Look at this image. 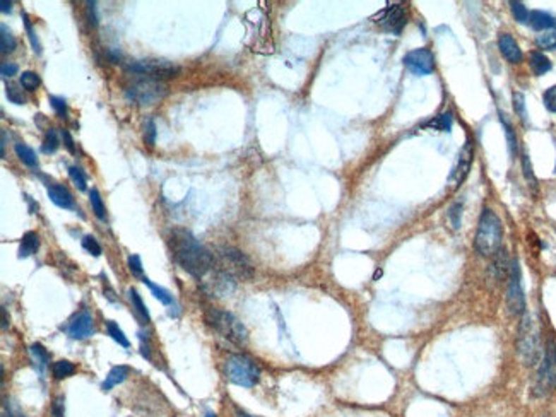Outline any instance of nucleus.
Masks as SVG:
<instances>
[{"mask_svg": "<svg viewBox=\"0 0 556 417\" xmlns=\"http://www.w3.org/2000/svg\"><path fill=\"white\" fill-rule=\"evenodd\" d=\"M170 250L175 262L192 277L204 279L214 267V257L195 240L187 229H175L170 234Z\"/></svg>", "mask_w": 556, "mask_h": 417, "instance_id": "f257e3e1", "label": "nucleus"}, {"mask_svg": "<svg viewBox=\"0 0 556 417\" xmlns=\"http://www.w3.org/2000/svg\"><path fill=\"white\" fill-rule=\"evenodd\" d=\"M503 226L497 214L491 209L483 210L479 217V224L474 236V250L481 257H495V253L502 248Z\"/></svg>", "mask_w": 556, "mask_h": 417, "instance_id": "f03ea898", "label": "nucleus"}, {"mask_svg": "<svg viewBox=\"0 0 556 417\" xmlns=\"http://www.w3.org/2000/svg\"><path fill=\"white\" fill-rule=\"evenodd\" d=\"M517 354L522 364L534 366L541 358V339L539 329L533 317L527 313L522 315L517 330Z\"/></svg>", "mask_w": 556, "mask_h": 417, "instance_id": "7ed1b4c3", "label": "nucleus"}, {"mask_svg": "<svg viewBox=\"0 0 556 417\" xmlns=\"http://www.w3.org/2000/svg\"><path fill=\"white\" fill-rule=\"evenodd\" d=\"M205 322L217 334H221L226 341L236 344V346H245L248 342V332L245 329V325L229 311L209 308L205 311Z\"/></svg>", "mask_w": 556, "mask_h": 417, "instance_id": "20e7f679", "label": "nucleus"}, {"mask_svg": "<svg viewBox=\"0 0 556 417\" xmlns=\"http://www.w3.org/2000/svg\"><path fill=\"white\" fill-rule=\"evenodd\" d=\"M167 95V84H164L163 80L147 75H140L139 79L132 80V83L125 87V96H127L132 103L140 104V107H152V104L159 103Z\"/></svg>", "mask_w": 556, "mask_h": 417, "instance_id": "39448f33", "label": "nucleus"}, {"mask_svg": "<svg viewBox=\"0 0 556 417\" xmlns=\"http://www.w3.org/2000/svg\"><path fill=\"white\" fill-rule=\"evenodd\" d=\"M226 378L238 387L252 388L259 383L260 368L248 356L233 354L226 361Z\"/></svg>", "mask_w": 556, "mask_h": 417, "instance_id": "423d86ee", "label": "nucleus"}, {"mask_svg": "<svg viewBox=\"0 0 556 417\" xmlns=\"http://www.w3.org/2000/svg\"><path fill=\"white\" fill-rule=\"evenodd\" d=\"M556 387V344L550 339L546 344L545 354H543L541 366L533 387L534 397H546Z\"/></svg>", "mask_w": 556, "mask_h": 417, "instance_id": "0eeeda50", "label": "nucleus"}, {"mask_svg": "<svg viewBox=\"0 0 556 417\" xmlns=\"http://www.w3.org/2000/svg\"><path fill=\"white\" fill-rule=\"evenodd\" d=\"M507 308L509 313L514 317L524 315L526 311V296L522 289V270L517 258L512 260L510 274H509V286H507Z\"/></svg>", "mask_w": 556, "mask_h": 417, "instance_id": "6e6552de", "label": "nucleus"}, {"mask_svg": "<svg viewBox=\"0 0 556 417\" xmlns=\"http://www.w3.org/2000/svg\"><path fill=\"white\" fill-rule=\"evenodd\" d=\"M221 262H223L224 272H228L233 277L240 279H252L253 267L250 264L248 257L240 250L231 248V246H224L221 250Z\"/></svg>", "mask_w": 556, "mask_h": 417, "instance_id": "1a4fd4ad", "label": "nucleus"}, {"mask_svg": "<svg viewBox=\"0 0 556 417\" xmlns=\"http://www.w3.org/2000/svg\"><path fill=\"white\" fill-rule=\"evenodd\" d=\"M127 72L139 75L155 77V79H167V77H176L180 74V68L173 66L170 62L164 60H137V62H131L127 67Z\"/></svg>", "mask_w": 556, "mask_h": 417, "instance_id": "9d476101", "label": "nucleus"}, {"mask_svg": "<svg viewBox=\"0 0 556 417\" xmlns=\"http://www.w3.org/2000/svg\"><path fill=\"white\" fill-rule=\"evenodd\" d=\"M404 66L408 67L414 75L432 74L435 71L433 54L430 50H426V48H418V50L406 54Z\"/></svg>", "mask_w": 556, "mask_h": 417, "instance_id": "9b49d317", "label": "nucleus"}, {"mask_svg": "<svg viewBox=\"0 0 556 417\" xmlns=\"http://www.w3.org/2000/svg\"><path fill=\"white\" fill-rule=\"evenodd\" d=\"M204 291L209 296H229L235 291V277L224 270H217L209 281H204Z\"/></svg>", "mask_w": 556, "mask_h": 417, "instance_id": "f8f14e48", "label": "nucleus"}, {"mask_svg": "<svg viewBox=\"0 0 556 417\" xmlns=\"http://www.w3.org/2000/svg\"><path fill=\"white\" fill-rule=\"evenodd\" d=\"M67 334L71 335L72 339H75V341L90 339L91 335L95 334V322H92L90 311H79V313L71 320V323H68Z\"/></svg>", "mask_w": 556, "mask_h": 417, "instance_id": "ddd939ff", "label": "nucleus"}, {"mask_svg": "<svg viewBox=\"0 0 556 417\" xmlns=\"http://www.w3.org/2000/svg\"><path fill=\"white\" fill-rule=\"evenodd\" d=\"M378 23H380L387 31H390V33L399 35L402 30H404V26H406V11H404V7H402V6L389 7V9H385L384 12H382L380 21H378Z\"/></svg>", "mask_w": 556, "mask_h": 417, "instance_id": "4468645a", "label": "nucleus"}, {"mask_svg": "<svg viewBox=\"0 0 556 417\" xmlns=\"http://www.w3.org/2000/svg\"><path fill=\"white\" fill-rule=\"evenodd\" d=\"M473 156H474L473 143H471V140H467V143L464 144V147H462L461 156H459V163H457V166H455L452 178H450V180L454 181L455 188L461 187L462 181H464L466 176L469 175L471 164H473Z\"/></svg>", "mask_w": 556, "mask_h": 417, "instance_id": "2eb2a0df", "label": "nucleus"}, {"mask_svg": "<svg viewBox=\"0 0 556 417\" xmlns=\"http://www.w3.org/2000/svg\"><path fill=\"white\" fill-rule=\"evenodd\" d=\"M47 193H48V197H50V200L54 202V204L57 205V207H60V209H71V210L78 209V205H75L72 193L68 192L66 187H62V185H57V183L48 185Z\"/></svg>", "mask_w": 556, "mask_h": 417, "instance_id": "dca6fc26", "label": "nucleus"}, {"mask_svg": "<svg viewBox=\"0 0 556 417\" xmlns=\"http://www.w3.org/2000/svg\"><path fill=\"white\" fill-rule=\"evenodd\" d=\"M498 48L502 52V55L509 60L510 64H519L522 60V50L519 48L517 42L514 40V36L503 33L498 38Z\"/></svg>", "mask_w": 556, "mask_h": 417, "instance_id": "f3484780", "label": "nucleus"}, {"mask_svg": "<svg viewBox=\"0 0 556 417\" xmlns=\"http://www.w3.org/2000/svg\"><path fill=\"white\" fill-rule=\"evenodd\" d=\"M510 265L512 262L509 260V255H507V250L500 248L497 253H495L493 264L490 265V274L495 281L500 282L510 274Z\"/></svg>", "mask_w": 556, "mask_h": 417, "instance_id": "a211bd4d", "label": "nucleus"}, {"mask_svg": "<svg viewBox=\"0 0 556 417\" xmlns=\"http://www.w3.org/2000/svg\"><path fill=\"white\" fill-rule=\"evenodd\" d=\"M128 376V368L127 366H114L110 371H108L107 378L102 383V390L103 392H110L111 388H115L116 385L123 383Z\"/></svg>", "mask_w": 556, "mask_h": 417, "instance_id": "6ab92c4d", "label": "nucleus"}, {"mask_svg": "<svg viewBox=\"0 0 556 417\" xmlns=\"http://www.w3.org/2000/svg\"><path fill=\"white\" fill-rule=\"evenodd\" d=\"M529 24L538 31H548L551 28H556V19L551 14L543 11H533L529 16Z\"/></svg>", "mask_w": 556, "mask_h": 417, "instance_id": "aec40b11", "label": "nucleus"}, {"mask_svg": "<svg viewBox=\"0 0 556 417\" xmlns=\"http://www.w3.org/2000/svg\"><path fill=\"white\" fill-rule=\"evenodd\" d=\"M38 246H40L38 234L33 233V231H28V233L23 236L21 245H19V258L31 257V255L36 253Z\"/></svg>", "mask_w": 556, "mask_h": 417, "instance_id": "412c9836", "label": "nucleus"}, {"mask_svg": "<svg viewBox=\"0 0 556 417\" xmlns=\"http://www.w3.org/2000/svg\"><path fill=\"white\" fill-rule=\"evenodd\" d=\"M143 282L146 284L149 289H151V293L155 294L156 299H159V303H163L164 306H173L175 305V299H173V294L170 293L168 289H164V287H161L158 284H155V282L149 281L147 277H143Z\"/></svg>", "mask_w": 556, "mask_h": 417, "instance_id": "4be33fe9", "label": "nucleus"}, {"mask_svg": "<svg viewBox=\"0 0 556 417\" xmlns=\"http://www.w3.org/2000/svg\"><path fill=\"white\" fill-rule=\"evenodd\" d=\"M531 68H533L536 75L546 74V72L551 71L550 59L541 52H534V54H531Z\"/></svg>", "mask_w": 556, "mask_h": 417, "instance_id": "5701e85b", "label": "nucleus"}, {"mask_svg": "<svg viewBox=\"0 0 556 417\" xmlns=\"http://www.w3.org/2000/svg\"><path fill=\"white\" fill-rule=\"evenodd\" d=\"M14 151L18 154L19 159H21L26 166H30V168H36V166H38V157H36V152L30 147V145L18 143L14 145Z\"/></svg>", "mask_w": 556, "mask_h": 417, "instance_id": "b1692460", "label": "nucleus"}, {"mask_svg": "<svg viewBox=\"0 0 556 417\" xmlns=\"http://www.w3.org/2000/svg\"><path fill=\"white\" fill-rule=\"evenodd\" d=\"M128 298H131L132 308H134L135 313L139 315V318L143 320V323L151 322V315H149L147 308H146V305H144L143 298L139 296V293H137L135 289H128Z\"/></svg>", "mask_w": 556, "mask_h": 417, "instance_id": "393cba45", "label": "nucleus"}, {"mask_svg": "<svg viewBox=\"0 0 556 417\" xmlns=\"http://www.w3.org/2000/svg\"><path fill=\"white\" fill-rule=\"evenodd\" d=\"M31 354H33V359L36 361V368H38L40 373H43L45 371V368L48 366V361H50V356H48V352L45 347L42 346V344H33L31 346Z\"/></svg>", "mask_w": 556, "mask_h": 417, "instance_id": "a878e982", "label": "nucleus"}, {"mask_svg": "<svg viewBox=\"0 0 556 417\" xmlns=\"http://www.w3.org/2000/svg\"><path fill=\"white\" fill-rule=\"evenodd\" d=\"M90 202H91V209H92V212H95V216L98 217L99 221L107 219V209H104L103 198H102V195H99L98 188H91Z\"/></svg>", "mask_w": 556, "mask_h": 417, "instance_id": "bb28decb", "label": "nucleus"}, {"mask_svg": "<svg viewBox=\"0 0 556 417\" xmlns=\"http://www.w3.org/2000/svg\"><path fill=\"white\" fill-rule=\"evenodd\" d=\"M52 373H54V376L57 380L68 378V376L75 373V366L71 361H67V359H60V361L54 363V366H52Z\"/></svg>", "mask_w": 556, "mask_h": 417, "instance_id": "cd10ccee", "label": "nucleus"}, {"mask_svg": "<svg viewBox=\"0 0 556 417\" xmlns=\"http://www.w3.org/2000/svg\"><path fill=\"white\" fill-rule=\"evenodd\" d=\"M107 332H108V335H110V337L114 339L116 344H119V346L125 347V349H127V347H131V342H128L127 335L123 334V330L116 325L114 320H108L107 322Z\"/></svg>", "mask_w": 556, "mask_h": 417, "instance_id": "c85d7f7f", "label": "nucleus"}, {"mask_svg": "<svg viewBox=\"0 0 556 417\" xmlns=\"http://www.w3.org/2000/svg\"><path fill=\"white\" fill-rule=\"evenodd\" d=\"M16 38L12 36V33L7 30L6 24L0 26V48H2V55L11 54V52L16 50Z\"/></svg>", "mask_w": 556, "mask_h": 417, "instance_id": "c756f323", "label": "nucleus"}, {"mask_svg": "<svg viewBox=\"0 0 556 417\" xmlns=\"http://www.w3.org/2000/svg\"><path fill=\"white\" fill-rule=\"evenodd\" d=\"M426 127H432V128H435V131L450 132V128H452V113L450 111L442 113V115H438L437 119L428 121V123H426Z\"/></svg>", "mask_w": 556, "mask_h": 417, "instance_id": "7c9ffc66", "label": "nucleus"}, {"mask_svg": "<svg viewBox=\"0 0 556 417\" xmlns=\"http://www.w3.org/2000/svg\"><path fill=\"white\" fill-rule=\"evenodd\" d=\"M59 145H60V143H59L57 131H55V128H50V131L47 132L45 140H43L42 151L45 154H54L59 149Z\"/></svg>", "mask_w": 556, "mask_h": 417, "instance_id": "2f4dec72", "label": "nucleus"}, {"mask_svg": "<svg viewBox=\"0 0 556 417\" xmlns=\"http://www.w3.org/2000/svg\"><path fill=\"white\" fill-rule=\"evenodd\" d=\"M19 83H21V86L26 89V91H36L40 86V75L36 74V72L26 71L19 77Z\"/></svg>", "mask_w": 556, "mask_h": 417, "instance_id": "473e14b6", "label": "nucleus"}, {"mask_svg": "<svg viewBox=\"0 0 556 417\" xmlns=\"http://www.w3.org/2000/svg\"><path fill=\"white\" fill-rule=\"evenodd\" d=\"M510 9H512V14H514L515 21L521 23V24L529 23L531 12L527 11V7L524 6L522 2H515V0H514V2H510Z\"/></svg>", "mask_w": 556, "mask_h": 417, "instance_id": "72a5a7b5", "label": "nucleus"}, {"mask_svg": "<svg viewBox=\"0 0 556 417\" xmlns=\"http://www.w3.org/2000/svg\"><path fill=\"white\" fill-rule=\"evenodd\" d=\"M536 43L543 50H556V31H545L538 36Z\"/></svg>", "mask_w": 556, "mask_h": 417, "instance_id": "f704fd0d", "label": "nucleus"}, {"mask_svg": "<svg viewBox=\"0 0 556 417\" xmlns=\"http://www.w3.org/2000/svg\"><path fill=\"white\" fill-rule=\"evenodd\" d=\"M23 21H24V28H26V31H28V38H30L31 47H33V50L40 55L42 54V47H40V42H38V38H36V33L33 30V24H31L26 12H23Z\"/></svg>", "mask_w": 556, "mask_h": 417, "instance_id": "c9c22d12", "label": "nucleus"}, {"mask_svg": "<svg viewBox=\"0 0 556 417\" xmlns=\"http://www.w3.org/2000/svg\"><path fill=\"white\" fill-rule=\"evenodd\" d=\"M68 176H71V180L74 181V185L80 192L86 190V175H84L83 169L78 168V166H71V168H68Z\"/></svg>", "mask_w": 556, "mask_h": 417, "instance_id": "e433bc0d", "label": "nucleus"}, {"mask_svg": "<svg viewBox=\"0 0 556 417\" xmlns=\"http://www.w3.org/2000/svg\"><path fill=\"white\" fill-rule=\"evenodd\" d=\"M83 248L86 250L87 253H91L92 257H99V255H102V246H99L98 240H96L95 236H91V234L83 238Z\"/></svg>", "mask_w": 556, "mask_h": 417, "instance_id": "4c0bfd02", "label": "nucleus"}, {"mask_svg": "<svg viewBox=\"0 0 556 417\" xmlns=\"http://www.w3.org/2000/svg\"><path fill=\"white\" fill-rule=\"evenodd\" d=\"M502 123H503V128H505V133H507V140H509V149H510V156L514 157L515 152H517V139H515V133L512 131V125L509 121L505 120V116L502 115Z\"/></svg>", "mask_w": 556, "mask_h": 417, "instance_id": "58836bf2", "label": "nucleus"}, {"mask_svg": "<svg viewBox=\"0 0 556 417\" xmlns=\"http://www.w3.org/2000/svg\"><path fill=\"white\" fill-rule=\"evenodd\" d=\"M461 216H462V204H459L457 202V204H454L452 207L449 209V221L454 229L461 228Z\"/></svg>", "mask_w": 556, "mask_h": 417, "instance_id": "ea45409f", "label": "nucleus"}, {"mask_svg": "<svg viewBox=\"0 0 556 417\" xmlns=\"http://www.w3.org/2000/svg\"><path fill=\"white\" fill-rule=\"evenodd\" d=\"M543 101H545V107L548 111L556 113V86L546 89L545 96H543Z\"/></svg>", "mask_w": 556, "mask_h": 417, "instance_id": "a19ab883", "label": "nucleus"}, {"mask_svg": "<svg viewBox=\"0 0 556 417\" xmlns=\"http://www.w3.org/2000/svg\"><path fill=\"white\" fill-rule=\"evenodd\" d=\"M50 104L60 119H66L67 116V103L64 98H57V96H50Z\"/></svg>", "mask_w": 556, "mask_h": 417, "instance_id": "79ce46f5", "label": "nucleus"}, {"mask_svg": "<svg viewBox=\"0 0 556 417\" xmlns=\"http://www.w3.org/2000/svg\"><path fill=\"white\" fill-rule=\"evenodd\" d=\"M514 107L517 115L521 116L522 120H527V111H526V99H524L522 92H514Z\"/></svg>", "mask_w": 556, "mask_h": 417, "instance_id": "37998d69", "label": "nucleus"}, {"mask_svg": "<svg viewBox=\"0 0 556 417\" xmlns=\"http://www.w3.org/2000/svg\"><path fill=\"white\" fill-rule=\"evenodd\" d=\"M6 95H7V98H9V101L11 103H14V104H24V96H23V92L19 91L18 87L16 86H9V84H7V87H6Z\"/></svg>", "mask_w": 556, "mask_h": 417, "instance_id": "c03bdc74", "label": "nucleus"}, {"mask_svg": "<svg viewBox=\"0 0 556 417\" xmlns=\"http://www.w3.org/2000/svg\"><path fill=\"white\" fill-rule=\"evenodd\" d=\"M128 270L137 277H144L143 275V262H140L139 255H131L128 257Z\"/></svg>", "mask_w": 556, "mask_h": 417, "instance_id": "a18cd8bd", "label": "nucleus"}, {"mask_svg": "<svg viewBox=\"0 0 556 417\" xmlns=\"http://www.w3.org/2000/svg\"><path fill=\"white\" fill-rule=\"evenodd\" d=\"M144 143L147 145H155L156 143V123L155 120H147L146 125V132H144Z\"/></svg>", "mask_w": 556, "mask_h": 417, "instance_id": "49530a36", "label": "nucleus"}, {"mask_svg": "<svg viewBox=\"0 0 556 417\" xmlns=\"http://www.w3.org/2000/svg\"><path fill=\"white\" fill-rule=\"evenodd\" d=\"M522 166H524V175H526L527 181H529V183H533L531 187H536V176L533 173V166H531V161H529V157H527V154H524Z\"/></svg>", "mask_w": 556, "mask_h": 417, "instance_id": "de8ad7c7", "label": "nucleus"}, {"mask_svg": "<svg viewBox=\"0 0 556 417\" xmlns=\"http://www.w3.org/2000/svg\"><path fill=\"white\" fill-rule=\"evenodd\" d=\"M52 417H66V406H64V397H57L52 404Z\"/></svg>", "mask_w": 556, "mask_h": 417, "instance_id": "09e8293b", "label": "nucleus"}, {"mask_svg": "<svg viewBox=\"0 0 556 417\" xmlns=\"http://www.w3.org/2000/svg\"><path fill=\"white\" fill-rule=\"evenodd\" d=\"M18 66H16V64H12V62H2V66H0V72H2V77H12V75H16L18 74Z\"/></svg>", "mask_w": 556, "mask_h": 417, "instance_id": "8fccbe9b", "label": "nucleus"}, {"mask_svg": "<svg viewBox=\"0 0 556 417\" xmlns=\"http://www.w3.org/2000/svg\"><path fill=\"white\" fill-rule=\"evenodd\" d=\"M87 18L92 26L98 24V14H96V2H87Z\"/></svg>", "mask_w": 556, "mask_h": 417, "instance_id": "3c124183", "label": "nucleus"}, {"mask_svg": "<svg viewBox=\"0 0 556 417\" xmlns=\"http://www.w3.org/2000/svg\"><path fill=\"white\" fill-rule=\"evenodd\" d=\"M62 137H64V144H66L67 151L71 154H75V145H74V140H72L71 133L67 131H62Z\"/></svg>", "mask_w": 556, "mask_h": 417, "instance_id": "603ef678", "label": "nucleus"}, {"mask_svg": "<svg viewBox=\"0 0 556 417\" xmlns=\"http://www.w3.org/2000/svg\"><path fill=\"white\" fill-rule=\"evenodd\" d=\"M9 327V318H7V308H2V329L6 330Z\"/></svg>", "mask_w": 556, "mask_h": 417, "instance_id": "864d4df0", "label": "nucleus"}, {"mask_svg": "<svg viewBox=\"0 0 556 417\" xmlns=\"http://www.w3.org/2000/svg\"><path fill=\"white\" fill-rule=\"evenodd\" d=\"M0 9H2V12H11L12 2H9V0H2V2H0Z\"/></svg>", "mask_w": 556, "mask_h": 417, "instance_id": "5fc2aeb1", "label": "nucleus"}, {"mask_svg": "<svg viewBox=\"0 0 556 417\" xmlns=\"http://www.w3.org/2000/svg\"><path fill=\"white\" fill-rule=\"evenodd\" d=\"M236 416H238V417H255V416H250V414H247V412L240 411V409H236Z\"/></svg>", "mask_w": 556, "mask_h": 417, "instance_id": "6e6d98bb", "label": "nucleus"}, {"mask_svg": "<svg viewBox=\"0 0 556 417\" xmlns=\"http://www.w3.org/2000/svg\"><path fill=\"white\" fill-rule=\"evenodd\" d=\"M205 417H216V416H214V414H207Z\"/></svg>", "mask_w": 556, "mask_h": 417, "instance_id": "4d7b16f0", "label": "nucleus"}, {"mask_svg": "<svg viewBox=\"0 0 556 417\" xmlns=\"http://www.w3.org/2000/svg\"><path fill=\"white\" fill-rule=\"evenodd\" d=\"M555 169H556V168H555Z\"/></svg>", "mask_w": 556, "mask_h": 417, "instance_id": "13d9d810", "label": "nucleus"}]
</instances>
